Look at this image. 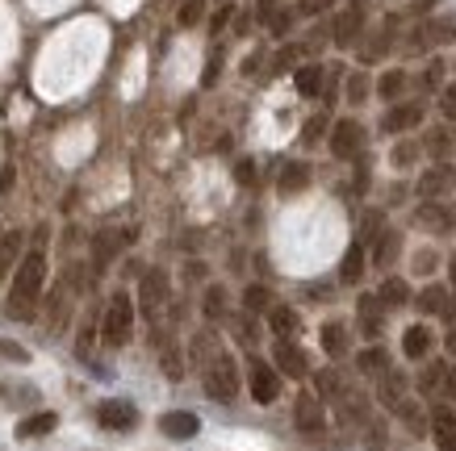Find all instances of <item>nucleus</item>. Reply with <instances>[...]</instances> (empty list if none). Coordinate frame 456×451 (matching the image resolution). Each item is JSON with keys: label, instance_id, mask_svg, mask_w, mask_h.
<instances>
[{"label": "nucleus", "instance_id": "obj_8", "mask_svg": "<svg viewBox=\"0 0 456 451\" xmlns=\"http://www.w3.org/2000/svg\"><path fill=\"white\" fill-rule=\"evenodd\" d=\"M428 431L436 435V447L440 451H456V414L452 406H436L428 418Z\"/></svg>", "mask_w": 456, "mask_h": 451}, {"label": "nucleus", "instance_id": "obj_13", "mask_svg": "<svg viewBox=\"0 0 456 451\" xmlns=\"http://www.w3.org/2000/svg\"><path fill=\"white\" fill-rule=\"evenodd\" d=\"M423 122V105H415V101H406V105H398V109L386 113V122H381V130L386 134H402V130H411V125Z\"/></svg>", "mask_w": 456, "mask_h": 451}, {"label": "nucleus", "instance_id": "obj_30", "mask_svg": "<svg viewBox=\"0 0 456 451\" xmlns=\"http://www.w3.org/2000/svg\"><path fill=\"white\" fill-rule=\"evenodd\" d=\"M322 84H327V76H322V68H297V93L302 96H318L322 93Z\"/></svg>", "mask_w": 456, "mask_h": 451}, {"label": "nucleus", "instance_id": "obj_36", "mask_svg": "<svg viewBox=\"0 0 456 451\" xmlns=\"http://www.w3.org/2000/svg\"><path fill=\"white\" fill-rule=\"evenodd\" d=\"M419 159V142H398L394 147V167H411Z\"/></svg>", "mask_w": 456, "mask_h": 451}, {"label": "nucleus", "instance_id": "obj_39", "mask_svg": "<svg viewBox=\"0 0 456 451\" xmlns=\"http://www.w3.org/2000/svg\"><path fill=\"white\" fill-rule=\"evenodd\" d=\"M201 9H206V0H189V4L180 9V21H184V26H197V21H201Z\"/></svg>", "mask_w": 456, "mask_h": 451}, {"label": "nucleus", "instance_id": "obj_9", "mask_svg": "<svg viewBox=\"0 0 456 451\" xmlns=\"http://www.w3.org/2000/svg\"><path fill=\"white\" fill-rule=\"evenodd\" d=\"M273 356H277V368L285 372V376H293V381H302L305 368H310V364H305V351L293 339H277Z\"/></svg>", "mask_w": 456, "mask_h": 451}, {"label": "nucleus", "instance_id": "obj_1", "mask_svg": "<svg viewBox=\"0 0 456 451\" xmlns=\"http://www.w3.org/2000/svg\"><path fill=\"white\" fill-rule=\"evenodd\" d=\"M42 285H46V255H42V251H29L13 276V288H9V305H4L9 318L29 322L34 310H38V301H42Z\"/></svg>", "mask_w": 456, "mask_h": 451}, {"label": "nucleus", "instance_id": "obj_23", "mask_svg": "<svg viewBox=\"0 0 456 451\" xmlns=\"http://www.w3.org/2000/svg\"><path fill=\"white\" fill-rule=\"evenodd\" d=\"M423 38H428L431 46L452 42L456 38V17H436V21H428V26H423Z\"/></svg>", "mask_w": 456, "mask_h": 451}, {"label": "nucleus", "instance_id": "obj_34", "mask_svg": "<svg viewBox=\"0 0 456 451\" xmlns=\"http://www.w3.org/2000/svg\"><path fill=\"white\" fill-rule=\"evenodd\" d=\"M360 255H364L360 246H352V251H347L344 268H339V276H344V280H360V272H364V260H360Z\"/></svg>", "mask_w": 456, "mask_h": 451}, {"label": "nucleus", "instance_id": "obj_27", "mask_svg": "<svg viewBox=\"0 0 456 451\" xmlns=\"http://www.w3.org/2000/svg\"><path fill=\"white\" fill-rule=\"evenodd\" d=\"M360 372H369V376H381V372H389V351L386 347H369V351H360Z\"/></svg>", "mask_w": 456, "mask_h": 451}, {"label": "nucleus", "instance_id": "obj_41", "mask_svg": "<svg viewBox=\"0 0 456 451\" xmlns=\"http://www.w3.org/2000/svg\"><path fill=\"white\" fill-rule=\"evenodd\" d=\"M440 109H444V117H448V122H456V84H452V88H444Z\"/></svg>", "mask_w": 456, "mask_h": 451}, {"label": "nucleus", "instance_id": "obj_7", "mask_svg": "<svg viewBox=\"0 0 456 451\" xmlns=\"http://www.w3.org/2000/svg\"><path fill=\"white\" fill-rule=\"evenodd\" d=\"M331 150H335V159H352V155H360L364 150V125L360 122H335L331 130Z\"/></svg>", "mask_w": 456, "mask_h": 451}, {"label": "nucleus", "instance_id": "obj_3", "mask_svg": "<svg viewBox=\"0 0 456 451\" xmlns=\"http://www.w3.org/2000/svg\"><path fill=\"white\" fill-rule=\"evenodd\" d=\"M130 334H134V301H130V293H113L105 305V318H101V339L110 347H126Z\"/></svg>", "mask_w": 456, "mask_h": 451}, {"label": "nucleus", "instance_id": "obj_21", "mask_svg": "<svg viewBox=\"0 0 456 451\" xmlns=\"http://www.w3.org/2000/svg\"><path fill=\"white\" fill-rule=\"evenodd\" d=\"M59 426V418L51 410H42V414H29L26 423H17V439H42V435H51Z\"/></svg>", "mask_w": 456, "mask_h": 451}, {"label": "nucleus", "instance_id": "obj_19", "mask_svg": "<svg viewBox=\"0 0 456 451\" xmlns=\"http://www.w3.org/2000/svg\"><path fill=\"white\" fill-rule=\"evenodd\" d=\"M419 314H452V297L444 285H428L419 293Z\"/></svg>", "mask_w": 456, "mask_h": 451}, {"label": "nucleus", "instance_id": "obj_31", "mask_svg": "<svg viewBox=\"0 0 456 451\" xmlns=\"http://www.w3.org/2000/svg\"><path fill=\"white\" fill-rule=\"evenodd\" d=\"M360 330H364L369 339H377V334H381V314H377V301L373 297H360Z\"/></svg>", "mask_w": 456, "mask_h": 451}, {"label": "nucleus", "instance_id": "obj_24", "mask_svg": "<svg viewBox=\"0 0 456 451\" xmlns=\"http://www.w3.org/2000/svg\"><path fill=\"white\" fill-rule=\"evenodd\" d=\"M444 384H448V364H428L423 381H419V393L440 397V393H444Z\"/></svg>", "mask_w": 456, "mask_h": 451}, {"label": "nucleus", "instance_id": "obj_48", "mask_svg": "<svg viewBox=\"0 0 456 451\" xmlns=\"http://www.w3.org/2000/svg\"><path fill=\"white\" fill-rule=\"evenodd\" d=\"M448 272H452V285H456V255H452V263H448Z\"/></svg>", "mask_w": 456, "mask_h": 451}, {"label": "nucleus", "instance_id": "obj_10", "mask_svg": "<svg viewBox=\"0 0 456 451\" xmlns=\"http://www.w3.org/2000/svg\"><path fill=\"white\" fill-rule=\"evenodd\" d=\"M360 29H364V0H352L344 13H339V21H335V42L352 46L360 38Z\"/></svg>", "mask_w": 456, "mask_h": 451}, {"label": "nucleus", "instance_id": "obj_22", "mask_svg": "<svg viewBox=\"0 0 456 451\" xmlns=\"http://www.w3.org/2000/svg\"><path fill=\"white\" fill-rule=\"evenodd\" d=\"M452 167H431V172H428V176H423V180H419V192H423V197H428V201H431V197H440V192H448V189H452Z\"/></svg>", "mask_w": 456, "mask_h": 451}, {"label": "nucleus", "instance_id": "obj_15", "mask_svg": "<svg viewBox=\"0 0 456 451\" xmlns=\"http://www.w3.org/2000/svg\"><path fill=\"white\" fill-rule=\"evenodd\" d=\"M277 189H281V197H297V192H305L310 189V167L305 164H285L281 167V176H277Z\"/></svg>", "mask_w": 456, "mask_h": 451}, {"label": "nucleus", "instance_id": "obj_29", "mask_svg": "<svg viewBox=\"0 0 456 451\" xmlns=\"http://www.w3.org/2000/svg\"><path fill=\"white\" fill-rule=\"evenodd\" d=\"M398 246H402V234L398 230H381L377 234V263L386 268V263L398 260Z\"/></svg>", "mask_w": 456, "mask_h": 451}, {"label": "nucleus", "instance_id": "obj_11", "mask_svg": "<svg viewBox=\"0 0 456 451\" xmlns=\"http://www.w3.org/2000/svg\"><path fill=\"white\" fill-rule=\"evenodd\" d=\"M377 381H381V389H377V397H381V406H386V410H398L402 401L411 397V381H406L402 372H394V368H389V372H381Z\"/></svg>", "mask_w": 456, "mask_h": 451}, {"label": "nucleus", "instance_id": "obj_26", "mask_svg": "<svg viewBox=\"0 0 456 451\" xmlns=\"http://www.w3.org/2000/svg\"><path fill=\"white\" fill-rule=\"evenodd\" d=\"M406 71H386V76H381V80H377V96H381V101H398L402 93H406Z\"/></svg>", "mask_w": 456, "mask_h": 451}, {"label": "nucleus", "instance_id": "obj_46", "mask_svg": "<svg viewBox=\"0 0 456 451\" xmlns=\"http://www.w3.org/2000/svg\"><path fill=\"white\" fill-rule=\"evenodd\" d=\"M444 393H452V401H456V364H448V384H444Z\"/></svg>", "mask_w": 456, "mask_h": 451}, {"label": "nucleus", "instance_id": "obj_38", "mask_svg": "<svg viewBox=\"0 0 456 451\" xmlns=\"http://www.w3.org/2000/svg\"><path fill=\"white\" fill-rule=\"evenodd\" d=\"M364 96H369V84H364V76H352V80H347V101H352V105H360Z\"/></svg>", "mask_w": 456, "mask_h": 451}, {"label": "nucleus", "instance_id": "obj_4", "mask_svg": "<svg viewBox=\"0 0 456 451\" xmlns=\"http://www.w3.org/2000/svg\"><path fill=\"white\" fill-rule=\"evenodd\" d=\"M248 389H251V397H256L260 406H273V401H277V393H281L277 368H268L264 359H248Z\"/></svg>", "mask_w": 456, "mask_h": 451}, {"label": "nucleus", "instance_id": "obj_6", "mask_svg": "<svg viewBox=\"0 0 456 451\" xmlns=\"http://www.w3.org/2000/svg\"><path fill=\"white\" fill-rule=\"evenodd\" d=\"M97 423L105 426V431H134V426H139V410H134L130 401H122V397H110V401L97 406Z\"/></svg>", "mask_w": 456, "mask_h": 451}, {"label": "nucleus", "instance_id": "obj_12", "mask_svg": "<svg viewBox=\"0 0 456 451\" xmlns=\"http://www.w3.org/2000/svg\"><path fill=\"white\" fill-rule=\"evenodd\" d=\"M159 431H164L167 439H193L197 431H201V423H197V414H189V410H167L164 418H159Z\"/></svg>", "mask_w": 456, "mask_h": 451}, {"label": "nucleus", "instance_id": "obj_49", "mask_svg": "<svg viewBox=\"0 0 456 451\" xmlns=\"http://www.w3.org/2000/svg\"><path fill=\"white\" fill-rule=\"evenodd\" d=\"M415 9H431V0H415Z\"/></svg>", "mask_w": 456, "mask_h": 451}, {"label": "nucleus", "instance_id": "obj_18", "mask_svg": "<svg viewBox=\"0 0 456 451\" xmlns=\"http://www.w3.org/2000/svg\"><path fill=\"white\" fill-rule=\"evenodd\" d=\"M347 347H352V330L344 322H327L322 326V351L339 359V356H347Z\"/></svg>", "mask_w": 456, "mask_h": 451}, {"label": "nucleus", "instance_id": "obj_32", "mask_svg": "<svg viewBox=\"0 0 456 451\" xmlns=\"http://www.w3.org/2000/svg\"><path fill=\"white\" fill-rule=\"evenodd\" d=\"M347 393V384H344V376L335 368H327V372H318V397H331V401H339V397Z\"/></svg>", "mask_w": 456, "mask_h": 451}, {"label": "nucleus", "instance_id": "obj_14", "mask_svg": "<svg viewBox=\"0 0 456 451\" xmlns=\"http://www.w3.org/2000/svg\"><path fill=\"white\" fill-rule=\"evenodd\" d=\"M293 418H297L302 431H322V401H318V393H297Z\"/></svg>", "mask_w": 456, "mask_h": 451}, {"label": "nucleus", "instance_id": "obj_44", "mask_svg": "<svg viewBox=\"0 0 456 451\" xmlns=\"http://www.w3.org/2000/svg\"><path fill=\"white\" fill-rule=\"evenodd\" d=\"M222 305H226V297H222V288H209L206 310H209V314H222Z\"/></svg>", "mask_w": 456, "mask_h": 451}, {"label": "nucleus", "instance_id": "obj_17", "mask_svg": "<svg viewBox=\"0 0 456 451\" xmlns=\"http://www.w3.org/2000/svg\"><path fill=\"white\" fill-rule=\"evenodd\" d=\"M164 297H167L164 272H147V276H142V310H147V318L159 314V305H164Z\"/></svg>", "mask_w": 456, "mask_h": 451}, {"label": "nucleus", "instance_id": "obj_43", "mask_svg": "<svg viewBox=\"0 0 456 451\" xmlns=\"http://www.w3.org/2000/svg\"><path fill=\"white\" fill-rule=\"evenodd\" d=\"M436 268V251H419L415 255V272H431Z\"/></svg>", "mask_w": 456, "mask_h": 451}, {"label": "nucleus", "instance_id": "obj_5", "mask_svg": "<svg viewBox=\"0 0 456 451\" xmlns=\"http://www.w3.org/2000/svg\"><path fill=\"white\" fill-rule=\"evenodd\" d=\"M415 221L431 234H448L456 230V201H423L415 213Z\"/></svg>", "mask_w": 456, "mask_h": 451}, {"label": "nucleus", "instance_id": "obj_2", "mask_svg": "<svg viewBox=\"0 0 456 451\" xmlns=\"http://www.w3.org/2000/svg\"><path fill=\"white\" fill-rule=\"evenodd\" d=\"M201 384H206V393L214 401H235L239 397V368H235V356L218 347L214 356L201 364Z\"/></svg>", "mask_w": 456, "mask_h": 451}, {"label": "nucleus", "instance_id": "obj_42", "mask_svg": "<svg viewBox=\"0 0 456 451\" xmlns=\"http://www.w3.org/2000/svg\"><path fill=\"white\" fill-rule=\"evenodd\" d=\"M164 372H167V376H172V381H176L180 372H184V368H180V356H176V351H172V347H167V351H164Z\"/></svg>", "mask_w": 456, "mask_h": 451}, {"label": "nucleus", "instance_id": "obj_35", "mask_svg": "<svg viewBox=\"0 0 456 451\" xmlns=\"http://www.w3.org/2000/svg\"><path fill=\"white\" fill-rule=\"evenodd\" d=\"M428 150L436 155V159H444V155H452V142H448V130H431L428 134Z\"/></svg>", "mask_w": 456, "mask_h": 451}, {"label": "nucleus", "instance_id": "obj_40", "mask_svg": "<svg viewBox=\"0 0 456 451\" xmlns=\"http://www.w3.org/2000/svg\"><path fill=\"white\" fill-rule=\"evenodd\" d=\"M243 301H248V310H268V293H264L260 285H251L248 293H243Z\"/></svg>", "mask_w": 456, "mask_h": 451}, {"label": "nucleus", "instance_id": "obj_28", "mask_svg": "<svg viewBox=\"0 0 456 451\" xmlns=\"http://www.w3.org/2000/svg\"><path fill=\"white\" fill-rule=\"evenodd\" d=\"M394 414H398V418H402L406 426H411L415 435H423V431H428V414L419 410V401H415V397H406V401H402V406H398Z\"/></svg>", "mask_w": 456, "mask_h": 451}, {"label": "nucleus", "instance_id": "obj_16", "mask_svg": "<svg viewBox=\"0 0 456 451\" xmlns=\"http://www.w3.org/2000/svg\"><path fill=\"white\" fill-rule=\"evenodd\" d=\"M431 342H436V334H431L428 326H411L406 334H402V356H411L419 364V359L431 356Z\"/></svg>", "mask_w": 456, "mask_h": 451}, {"label": "nucleus", "instance_id": "obj_37", "mask_svg": "<svg viewBox=\"0 0 456 451\" xmlns=\"http://www.w3.org/2000/svg\"><path fill=\"white\" fill-rule=\"evenodd\" d=\"M335 0H297V13L302 17H318V13H327Z\"/></svg>", "mask_w": 456, "mask_h": 451}, {"label": "nucleus", "instance_id": "obj_25", "mask_svg": "<svg viewBox=\"0 0 456 451\" xmlns=\"http://www.w3.org/2000/svg\"><path fill=\"white\" fill-rule=\"evenodd\" d=\"M377 301H381V305H389V310H398V305H406V301H411V293H406V280H398V276H389L386 285H381V293H377Z\"/></svg>", "mask_w": 456, "mask_h": 451}, {"label": "nucleus", "instance_id": "obj_47", "mask_svg": "<svg viewBox=\"0 0 456 451\" xmlns=\"http://www.w3.org/2000/svg\"><path fill=\"white\" fill-rule=\"evenodd\" d=\"M239 180H243V184H248V180H256V167H251V164H239Z\"/></svg>", "mask_w": 456, "mask_h": 451}, {"label": "nucleus", "instance_id": "obj_45", "mask_svg": "<svg viewBox=\"0 0 456 451\" xmlns=\"http://www.w3.org/2000/svg\"><path fill=\"white\" fill-rule=\"evenodd\" d=\"M318 134H322V117H310V125H305V134H302V138H305V142H314Z\"/></svg>", "mask_w": 456, "mask_h": 451}, {"label": "nucleus", "instance_id": "obj_33", "mask_svg": "<svg viewBox=\"0 0 456 451\" xmlns=\"http://www.w3.org/2000/svg\"><path fill=\"white\" fill-rule=\"evenodd\" d=\"M34 389H29V384H0V401H4V406H29V401H34Z\"/></svg>", "mask_w": 456, "mask_h": 451}, {"label": "nucleus", "instance_id": "obj_20", "mask_svg": "<svg viewBox=\"0 0 456 451\" xmlns=\"http://www.w3.org/2000/svg\"><path fill=\"white\" fill-rule=\"evenodd\" d=\"M268 326H273L277 339H293L302 322H297V314H293L289 305H268Z\"/></svg>", "mask_w": 456, "mask_h": 451}]
</instances>
